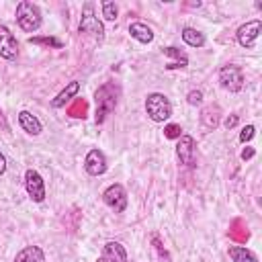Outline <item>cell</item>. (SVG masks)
I'll use <instances>...</instances> for the list:
<instances>
[{
	"label": "cell",
	"instance_id": "1",
	"mask_svg": "<svg viewBox=\"0 0 262 262\" xmlns=\"http://www.w3.org/2000/svg\"><path fill=\"white\" fill-rule=\"evenodd\" d=\"M145 113L154 123H164L172 117V102L162 92H149L145 96Z\"/></svg>",
	"mask_w": 262,
	"mask_h": 262
},
{
	"label": "cell",
	"instance_id": "2",
	"mask_svg": "<svg viewBox=\"0 0 262 262\" xmlns=\"http://www.w3.org/2000/svg\"><path fill=\"white\" fill-rule=\"evenodd\" d=\"M43 18H41V10L37 4L23 0L16 4V25L25 31V33H35L41 27Z\"/></svg>",
	"mask_w": 262,
	"mask_h": 262
},
{
	"label": "cell",
	"instance_id": "3",
	"mask_svg": "<svg viewBox=\"0 0 262 262\" xmlns=\"http://www.w3.org/2000/svg\"><path fill=\"white\" fill-rule=\"evenodd\" d=\"M94 102H96V123H102L117 106V88L113 84H102L94 92Z\"/></svg>",
	"mask_w": 262,
	"mask_h": 262
},
{
	"label": "cell",
	"instance_id": "4",
	"mask_svg": "<svg viewBox=\"0 0 262 262\" xmlns=\"http://www.w3.org/2000/svg\"><path fill=\"white\" fill-rule=\"evenodd\" d=\"M78 31L92 35L96 41H102V39H104V25H102V23L98 20V16L94 14V2H86V4L82 6V18H80Z\"/></svg>",
	"mask_w": 262,
	"mask_h": 262
},
{
	"label": "cell",
	"instance_id": "5",
	"mask_svg": "<svg viewBox=\"0 0 262 262\" xmlns=\"http://www.w3.org/2000/svg\"><path fill=\"white\" fill-rule=\"evenodd\" d=\"M102 201L108 209H113L115 213H123L127 209V190L123 184L113 182L102 190Z\"/></svg>",
	"mask_w": 262,
	"mask_h": 262
},
{
	"label": "cell",
	"instance_id": "6",
	"mask_svg": "<svg viewBox=\"0 0 262 262\" xmlns=\"http://www.w3.org/2000/svg\"><path fill=\"white\" fill-rule=\"evenodd\" d=\"M219 84L221 88L229 90V92H239L244 88V72L239 66L227 63L219 70Z\"/></svg>",
	"mask_w": 262,
	"mask_h": 262
},
{
	"label": "cell",
	"instance_id": "7",
	"mask_svg": "<svg viewBox=\"0 0 262 262\" xmlns=\"http://www.w3.org/2000/svg\"><path fill=\"white\" fill-rule=\"evenodd\" d=\"M260 33H262V20H260V18H254V20L244 23V25L237 29L235 37H237V43H239L242 47L254 49V47H256V41H258V37H260Z\"/></svg>",
	"mask_w": 262,
	"mask_h": 262
},
{
	"label": "cell",
	"instance_id": "8",
	"mask_svg": "<svg viewBox=\"0 0 262 262\" xmlns=\"http://www.w3.org/2000/svg\"><path fill=\"white\" fill-rule=\"evenodd\" d=\"M176 158L180 160V164H184L186 168H194L196 166V143L190 135H180L178 143H176Z\"/></svg>",
	"mask_w": 262,
	"mask_h": 262
},
{
	"label": "cell",
	"instance_id": "9",
	"mask_svg": "<svg viewBox=\"0 0 262 262\" xmlns=\"http://www.w3.org/2000/svg\"><path fill=\"white\" fill-rule=\"evenodd\" d=\"M25 188H27L31 201H35V203H43L45 201V180L37 170L29 168L25 172Z\"/></svg>",
	"mask_w": 262,
	"mask_h": 262
},
{
	"label": "cell",
	"instance_id": "10",
	"mask_svg": "<svg viewBox=\"0 0 262 262\" xmlns=\"http://www.w3.org/2000/svg\"><path fill=\"white\" fill-rule=\"evenodd\" d=\"M16 55H18V41L14 33L6 25H0V57L12 61L16 59Z\"/></svg>",
	"mask_w": 262,
	"mask_h": 262
},
{
	"label": "cell",
	"instance_id": "11",
	"mask_svg": "<svg viewBox=\"0 0 262 262\" xmlns=\"http://www.w3.org/2000/svg\"><path fill=\"white\" fill-rule=\"evenodd\" d=\"M108 164H106V156L100 151V149H90L84 158V170L90 174V176H102L106 172Z\"/></svg>",
	"mask_w": 262,
	"mask_h": 262
},
{
	"label": "cell",
	"instance_id": "12",
	"mask_svg": "<svg viewBox=\"0 0 262 262\" xmlns=\"http://www.w3.org/2000/svg\"><path fill=\"white\" fill-rule=\"evenodd\" d=\"M96 262H127V252L119 242H106Z\"/></svg>",
	"mask_w": 262,
	"mask_h": 262
},
{
	"label": "cell",
	"instance_id": "13",
	"mask_svg": "<svg viewBox=\"0 0 262 262\" xmlns=\"http://www.w3.org/2000/svg\"><path fill=\"white\" fill-rule=\"evenodd\" d=\"M219 119H221V108L217 104H209V106H203L201 111V127L209 133V131H215L219 127Z\"/></svg>",
	"mask_w": 262,
	"mask_h": 262
},
{
	"label": "cell",
	"instance_id": "14",
	"mask_svg": "<svg viewBox=\"0 0 262 262\" xmlns=\"http://www.w3.org/2000/svg\"><path fill=\"white\" fill-rule=\"evenodd\" d=\"M18 125H20V129H23L27 135H33V137L43 131L41 121H39L33 113H29V111H20V113H18Z\"/></svg>",
	"mask_w": 262,
	"mask_h": 262
},
{
	"label": "cell",
	"instance_id": "15",
	"mask_svg": "<svg viewBox=\"0 0 262 262\" xmlns=\"http://www.w3.org/2000/svg\"><path fill=\"white\" fill-rule=\"evenodd\" d=\"M78 90H80V82H78V80H72V82H70V84H68V86H66V88L51 100V106H53V108H61V106H66V104L78 94Z\"/></svg>",
	"mask_w": 262,
	"mask_h": 262
},
{
	"label": "cell",
	"instance_id": "16",
	"mask_svg": "<svg viewBox=\"0 0 262 262\" xmlns=\"http://www.w3.org/2000/svg\"><path fill=\"white\" fill-rule=\"evenodd\" d=\"M14 262H45V252L39 246H25L14 256Z\"/></svg>",
	"mask_w": 262,
	"mask_h": 262
},
{
	"label": "cell",
	"instance_id": "17",
	"mask_svg": "<svg viewBox=\"0 0 262 262\" xmlns=\"http://www.w3.org/2000/svg\"><path fill=\"white\" fill-rule=\"evenodd\" d=\"M129 35L139 43H151L154 41V31L143 23H131L129 25Z\"/></svg>",
	"mask_w": 262,
	"mask_h": 262
},
{
	"label": "cell",
	"instance_id": "18",
	"mask_svg": "<svg viewBox=\"0 0 262 262\" xmlns=\"http://www.w3.org/2000/svg\"><path fill=\"white\" fill-rule=\"evenodd\" d=\"M164 55L174 59L166 66V70H176V68H186L188 66V55L184 51H180L178 47H164Z\"/></svg>",
	"mask_w": 262,
	"mask_h": 262
},
{
	"label": "cell",
	"instance_id": "19",
	"mask_svg": "<svg viewBox=\"0 0 262 262\" xmlns=\"http://www.w3.org/2000/svg\"><path fill=\"white\" fill-rule=\"evenodd\" d=\"M227 254H229L231 262H258V256L244 246H229Z\"/></svg>",
	"mask_w": 262,
	"mask_h": 262
},
{
	"label": "cell",
	"instance_id": "20",
	"mask_svg": "<svg viewBox=\"0 0 262 262\" xmlns=\"http://www.w3.org/2000/svg\"><path fill=\"white\" fill-rule=\"evenodd\" d=\"M180 35H182V41L186 45H190V47H203L205 45V35L201 31L192 29V27H184Z\"/></svg>",
	"mask_w": 262,
	"mask_h": 262
},
{
	"label": "cell",
	"instance_id": "21",
	"mask_svg": "<svg viewBox=\"0 0 262 262\" xmlns=\"http://www.w3.org/2000/svg\"><path fill=\"white\" fill-rule=\"evenodd\" d=\"M100 10H102V18L104 20H117V16H119V8H117V4L115 2H111V0H104V2H100Z\"/></svg>",
	"mask_w": 262,
	"mask_h": 262
},
{
	"label": "cell",
	"instance_id": "22",
	"mask_svg": "<svg viewBox=\"0 0 262 262\" xmlns=\"http://www.w3.org/2000/svg\"><path fill=\"white\" fill-rule=\"evenodd\" d=\"M164 135L168 139H178L182 135V127L176 123H168V125H164Z\"/></svg>",
	"mask_w": 262,
	"mask_h": 262
},
{
	"label": "cell",
	"instance_id": "23",
	"mask_svg": "<svg viewBox=\"0 0 262 262\" xmlns=\"http://www.w3.org/2000/svg\"><path fill=\"white\" fill-rule=\"evenodd\" d=\"M254 135H256V127H254V125H246V127L239 131V141H242V143H248Z\"/></svg>",
	"mask_w": 262,
	"mask_h": 262
},
{
	"label": "cell",
	"instance_id": "24",
	"mask_svg": "<svg viewBox=\"0 0 262 262\" xmlns=\"http://www.w3.org/2000/svg\"><path fill=\"white\" fill-rule=\"evenodd\" d=\"M186 102L192 104V106L203 104V92H201V90H190V92L186 94Z\"/></svg>",
	"mask_w": 262,
	"mask_h": 262
},
{
	"label": "cell",
	"instance_id": "25",
	"mask_svg": "<svg viewBox=\"0 0 262 262\" xmlns=\"http://www.w3.org/2000/svg\"><path fill=\"white\" fill-rule=\"evenodd\" d=\"M31 43H45V45H55V47H61V41H57V39H47V37H43V39H31Z\"/></svg>",
	"mask_w": 262,
	"mask_h": 262
},
{
	"label": "cell",
	"instance_id": "26",
	"mask_svg": "<svg viewBox=\"0 0 262 262\" xmlns=\"http://www.w3.org/2000/svg\"><path fill=\"white\" fill-rule=\"evenodd\" d=\"M254 147H246V149H242V154H239V158L246 162V160H250V158H254Z\"/></svg>",
	"mask_w": 262,
	"mask_h": 262
},
{
	"label": "cell",
	"instance_id": "27",
	"mask_svg": "<svg viewBox=\"0 0 262 262\" xmlns=\"http://www.w3.org/2000/svg\"><path fill=\"white\" fill-rule=\"evenodd\" d=\"M0 129H2V131H10V125H8L6 115H4V111H2V108H0Z\"/></svg>",
	"mask_w": 262,
	"mask_h": 262
},
{
	"label": "cell",
	"instance_id": "28",
	"mask_svg": "<svg viewBox=\"0 0 262 262\" xmlns=\"http://www.w3.org/2000/svg\"><path fill=\"white\" fill-rule=\"evenodd\" d=\"M223 125H225V129H231V127H235V125H237V115H231V117H227Z\"/></svg>",
	"mask_w": 262,
	"mask_h": 262
},
{
	"label": "cell",
	"instance_id": "29",
	"mask_svg": "<svg viewBox=\"0 0 262 262\" xmlns=\"http://www.w3.org/2000/svg\"><path fill=\"white\" fill-rule=\"evenodd\" d=\"M6 172V158H4V154L0 151V176Z\"/></svg>",
	"mask_w": 262,
	"mask_h": 262
},
{
	"label": "cell",
	"instance_id": "30",
	"mask_svg": "<svg viewBox=\"0 0 262 262\" xmlns=\"http://www.w3.org/2000/svg\"><path fill=\"white\" fill-rule=\"evenodd\" d=\"M154 244H156V248H158V252H160L162 256H166V258H168V254H166V250H164V248L160 246V239H158V237H154Z\"/></svg>",
	"mask_w": 262,
	"mask_h": 262
}]
</instances>
